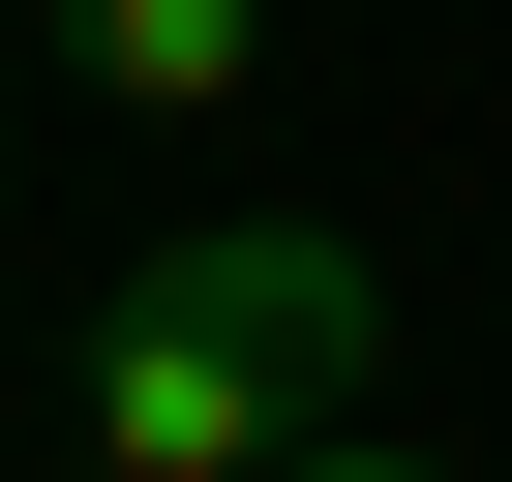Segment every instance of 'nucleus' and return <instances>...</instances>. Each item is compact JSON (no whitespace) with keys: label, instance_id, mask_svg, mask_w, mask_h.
I'll list each match as a JSON object with an SVG mask.
<instances>
[{"label":"nucleus","instance_id":"4","mask_svg":"<svg viewBox=\"0 0 512 482\" xmlns=\"http://www.w3.org/2000/svg\"><path fill=\"white\" fill-rule=\"evenodd\" d=\"M272 482H452V452H362V422H302V452H272Z\"/></svg>","mask_w":512,"mask_h":482},{"label":"nucleus","instance_id":"1","mask_svg":"<svg viewBox=\"0 0 512 482\" xmlns=\"http://www.w3.org/2000/svg\"><path fill=\"white\" fill-rule=\"evenodd\" d=\"M272 452H302V392L241 362L211 302H151V272H121V332H91V482H272Z\"/></svg>","mask_w":512,"mask_h":482},{"label":"nucleus","instance_id":"2","mask_svg":"<svg viewBox=\"0 0 512 482\" xmlns=\"http://www.w3.org/2000/svg\"><path fill=\"white\" fill-rule=\"evenodd\" d=\"M151 302H211L302 422H362V332H392V272H362L332 211H211V241H151Z\"/></svg>","mask_w":512,"mask_h":482},{"label":"nucleus","instance_id":"3","mask_svg":"<svg viewBox=\"0 0 512 482\" xmlns=\"http://www.w3.org/2000/svg\"><path fill=\"white\" fill-rule=\"evenodd\" d=\"M31 31H61V61L121 91V121H211L241 61H272V0H31Z\"/></svg>","mask_w":512,"mask_h":482}]
</instances>
